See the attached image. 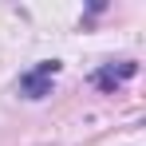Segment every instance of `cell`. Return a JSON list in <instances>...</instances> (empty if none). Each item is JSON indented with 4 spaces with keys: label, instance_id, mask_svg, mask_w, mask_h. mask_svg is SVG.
<instances>
[{
    "label": "cell",
    "instance_id": "obj_1",
    "mask_svg": "<svg viewBox=\"0 0 146 146\" xmlns=\"http://www.w3.org/2000/svg\"><path fill=\"white\" fill-rule=\"evenodd\" d=\"M55 71H59V63H55V59L40 63L36 71H28L24 79H20V95H28V99H44V95L51 91V79H55Z\"/></svg>",
    "mask_w": 146,
    "mask_h": 146
},
{
    "label": "cell",
    "instance_id": "obj_2",
    "mask_svg": "<svg viewBox=\"0 0 146 146\" xmlns=\"http://www.w3.org/2000/svg\"><path fill=\"white\" fill-rule=\"evenodd\" d=\"M134 71H138V67H134L130 59H122L119 67H115V63H111V67H103V71L95 75V83L103 87V91H115V87H119V83H126V79H130Z\"/></svg>",
    "mask_w": 146,
    "mask_h": 146
}]
</instances>
